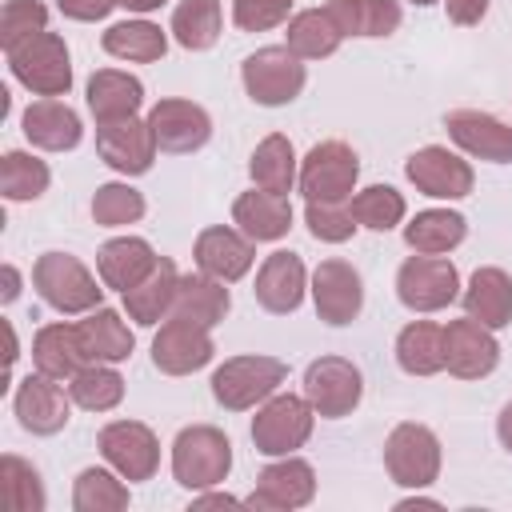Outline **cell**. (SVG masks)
<instances>
[{"label":"cell","mask_w":512,"mask_h":512,"mask_svg":"<svg viewBox=\"0 0 512 512\" xmlns=\"http://www.w3.org/2000/svg\"><path fill=\"white\" fill-rule=\"evenodd\" d=\"M284 380V364L268 360V356H240L228 360L224 368H216L212 376V392L224 408H248L252 400L268 396L276 384Z\"/></svg>","instance_id":"6da1fadb"},{"label":"cell","mask_w":512,"mask_h":512,"mask_svg":"<svg viewBox=\"0 0 512 512\" xmlns=\"http://www.w3.org/2000/svg\"><path fill=\"white\" fill-rule=\"evenodd\" d=\"M232 464L228 440L212 428H188L176 440V480L184 488H208L216 480H224Z\"/></svg>","instance_id":"7a4b0ae2"},{"label":"cell","mask_w":512,"mask_h":512,"mask_svg":"<svg viewBox=\"0 0 512 512\" xmlns=\"http://www.w3.org/2000/svg\"><path fill=\"white\" fill-rule=\"evenodd\" d=\"M244 84L256 104H284L300 92L304 68L288 56V48H264L244 60Z\"/></svg>","instance_id":"3957f363"},{"label":"cell","mask_w":512,"mask_h":512,"mask_svg":"<svg viewBox=\"0 0 512 512\" xmlns=\"http://www.w3.org/2000/svg\"><path fill=\"white\" fill-rule=\"evenodd\" d=\"M352 180H356V156L344 144H316L308 152V164H304V192H308V200L336 204V200L348 196Z\"/></svg>","instance_id":"277c9868"},{"label":"cell","mask_w":512,"mask_h":512,"mask_svg":"<svg viewBox=\"0 0 512 512\" xmlns=\"http://www.w3.org/2000/svg\"><path fill=\"white\" fill-rule=\"evenodd\" d=\"M308 428H312V416H308L304 400H296V396H280V400H272V404L256 416V424H252V440H256L260 452L280 456V452H292L296 444H304Z\"/></svg>","instance_id":"5b68a950"},{"label":"cell","mask_w":512,"mask_h":512,"mask_svg":"<svg viewBox=\"0 0 512 512\" xmlns=\"http://www.w3.org/2000/svg\"><path fill=\"white\" fill-rule=\"evenodd\" d=\"M456 296V268L440 256H416L400 268V300L408 308H440Z\"/></svg>","instance_id":"8992f818"},{"label":"cell","mask_w":512,"mask_h":512,"mask_svg":"<svg viewBox=\"0 0 512 512\" xmlns=\"http://www.w3.org/2000/svg\"><path fill=\"white\" fill-rule=\"evenodd\" d=\"M152 140L168 152H188V148H200L208 140V116L204 108L188 104V100H164L152 108Z\"/></svg>","instance_id":"52a82bcc"},{"label":"cell","mask_w":512,"mask_h":512,"mask_svg":"<svg viewBox=\"0 0 512 512\" xmlns=\"http://www.w3.org/2000/svg\"><path fill=\"white\" fill-rule=\"evenodd\" d=\"M308 396L324 416H344L360 400V372L344 360H316L308 368Z\"/></svg>","instance_id":"ba28073f"},{"label":"cell","mask_w":512,"mask_h":512,"mask_svg":"<svg viewBox=\"0 0 512 512\" xmlns=\"http://www.w3.org/2000/svg\"><path fill=\"white\" fill-rule=\"evenodd\" d=\"M304 296V264L296 252H272L256 280V300L272 312H292Z\"/></svg>","instance_id":"9c48e42d"},{"label":"cell","mask_w":512,"mask_h":512,"mask_svg":"<svg viewBox=\"0 0 512 512\" xmlns=\"http://www.w3.org/2000/svg\"><path fill=\"white\" fill-rule=\"evenodd\" d=\"M100 448L128 480H144L156 468V444H152L144 424H112V428H104Z\"/></svg>","instance_id":"30bf717a"},{"label":"cell","mask_w":512,"mask_h":512,"mask_svg":"<svg viewBox=\"0 0 512 512\" xmlns=\"http://www.w3.org/2000/svg\"><path fill=\"white\" fill-rule=\"evenodd\" d=\"M444 364L456 368L460 376H480L496 364V344L480 328V320H460L444 328Z\"/></svg>","instance_id":"8fae6325"},{"label":"cell","mask_w":512,"mask_h":512,"mask_svg":"<svg viewBox=\"0 0 512 512\" xmlns=\"http://www.w3.org/2000/svg\"><path fill=\"white\" fill-rule=\"evenodd\" d=\"M152 128L144 132L140 124H132V116H124V120H108L104 128H100V152H104V160L112 164V168H120V172H144L148 164H152Z\"/></svg>","instance_id":"7c38bea8"},{"label":"cell","mask_w":512,"mask_h":512,"mask_svg":"<svg viewBox=\"0 0 512 512\" xmlns=\"http://www.w3.org/2000/svg\"><path fill=\"white\" fill-rule=\"evenodd\" d=\"M316 308L328 324H348L360 312V276L348 264L328 260L316 272Z\"/></svg>","instance_id":"4fadbf2b"},{"label":"cell","mask_w":512,"mask_h":512,"mask_svg":"<svg viewBox=\"0 0 512 512\" xmlns=\"http://www.w3.org/2000/svg\"><path fill=\"white\" fill-rule=\"evenodd\" d=\"M192 324H196V320L176 316V324H168V328L156 336L152 356H156L160 368H168V372H188V368H200V364L212 356L208 336H204L200 328H192Z\"/></svg>","instance_id":"5bb4252c"},{"label":"cell","mask_w":512,"mask_h":512,"mask_svg":"<svg viewBox=\"0 0 512 512\" xmlns=\"http://www.w3.org/2000/svg\"><path fill=\"white\" fill-rule=\"evenodd\" d=\"M408 176H412L428 196H464L468 184H472L468 168H464L456 156L440 152V148H424L420 156H412V160H408Z\"/></svg>","instance_id":"9a60e30c"},{"label":"cell","mask_w":512,"mask_h":512,"mask_svg":"<svg viewBox=\"0 0 512 512\" xmlns=\"http://www.w3.org/2000/svg\"><path fill=\"white\" fill-rule=\"evenodd\" d=\"M64 260H68V256L48 252V260L36 268L40 292H44L56 308H84V304L100 300V288H92V280H88V272H84L80 264H72V272H68V280H64Z\"/></svg>","instance_id":"2e32d148"},{"label":"cell","mask_w":512,"mask_h":512,"mask_svg":"<svg viewBox=\"0 0 512 512\" xmlns=\"http://www.w3.org/2000/svg\"><path fill=\"white\" fill-rule=\"evenodd\" d=\"M236 220L244 224L248 236L256 240H276L288 232L292 224V208L284 200V192H248L244 200H236Z\"/></svg>","instance_id":"e0dca14e"},{"label":"cell","mask_w":512,"mask_h":512,"mask_svg":"<svg viewBox=\"0 0 512 512\" xmlns=\"http://www.w3.org/2000/svg\"><path fill=\"white\" fill-rule=\"evenodd\" d=\"M448 128L468 152H480L488 160H512V128H504L500 120L480 116V112H456Z\"/></svg>","instance_id":"ac0fdd59"},{"label":"cell","mask_w":512,"mask_h":512,"mask_svg":"<svg viewBox=\"0 0 512 512\" xmlns=\"http://www.w3.org/2000/svg\"><path fill=\"white\" fill-rule=\"evenodd\" d=\"M196 260H200L204 272H212V276H220V280H236V276L248 272L252 248H248L240 236H232L228 228H208V232L200 236V244H196Z\"/></svg>","instance_id":"d6986e66"},{"label":"cell","mask_w":512,"mask_h":512,"mask_svg":"<svg viewBox=\"0 0 512 512\" xmlns=\"http://www.w3.org/2000/svg\"><path fill=\"white\" fill-rule=\"evenodd\" d=\"M328 16L336 20L340 32H356V36H384L400 20L392 0H332Z\"/></svg>","instance_id":"ffe728a7"},{"label":"cell","mask_w":512,"mask_h":512,"mask_svg":"<svg viewBox=\"0 0 512 512\" xmlns=\"http://www.w3.org/2000/svg\"><path fill=\"white\" fill-rule=\"evenodd\" d=\"M468 312L480 316V324L500 328L512 316V284L504 280V272L484 268L472 276V292H468Z\"/></svg>","instance_id":"44dd1931"},{"label":"cell","mask_w":512,"mask_h":512,"mask_svg":"<svg viewBox=\"0 0 512 512\" xmlns=\"http://www.w3.org/2000/svg\"><path fill=\"white\" fill-rule=\"evenodd\" d=\"M20 420H24V428H32V432H52V428H60L64 420H68V404H64V396H60V388L56 384H48V380H24V392H20Z\"/></svg>","instance_id":"7402d4cb"},{"label":"cell","mask_w":512,"mask_h":512,"mask_svg":"<svg viewBox=\"0 0 512 512\" xmlns=\"http://www.w3.org/2000/svg\"><path fill=\"white\" fill-rule=\"evenodd\" d=\"M312 496V468L300 464V460H288V464H276L260 476V488L252 496V504H304Z\"/></svg>","instance_id":"603a6c76"},{"label":"cell","mask_w":512,"mask_h":512,"mask_svg":"<svg viewBox=\"0 0 512 512\" xmlns=\"http://www.w3.org/2000/svg\"><path fill=\"white\" fill-rule=\"evenodd\" d=\"M24 132H28L36 144H48V148H72V144L80 140V120H76L64 104L44 100V104L28 108Z\"/></svg>","instance_id":"cb8c5ba5"},{"label":"cell","mask_w":512,"mask_h":512,"mask_svg":"<svg viewBox=\"0 0 512 512\" xmlns=\"http://www.w3.org/2000/svg\"><path fill=\"white\" fill-rule=\"evenodd\" d=\"M88 104L100 120H124L132 116V108L140 104V84L132 76H116V72H100L88 84Z\"/></svg>","instance_id":"d4e9b609"},{"label":"cell","mask_w":512,"mask_h":512,"mask_svg":"<svg viewBox=\"0 0 512 512\" xmlns=\"http://www.w3.org/2000/svg\"><path fill=\"white\" fill-rule=\"evenodd\" d=\"M144 268H152V248L144 240H112L100 252V276L116 288H132Z\"/></svg>","instance_id":"484cf974"},{"label":"cell","mask_w":512,"mask_h":512,"mask_svg":"<svg viewBox=\"0 0 512 512\" xmlns=\"http://www.w3.org/2000/svg\"><path fill=\"white\" fill-rule=\"evenodd\" d=\"M400 364L408 372H436L444 364V328L436 324H412L400 332Z\"/></svg>","instance_id":"4316f807"},{"label":"cell","mask_w":512,"mask_h":512,"mask_svg":"<svg viewBox=\"0 0 512 512\" xmlns=\"http://www.w3.org/2000/svg\"><path fill=\"white\" fill-rule=\"evenodd\" d=\"M172 28H176V40L184 48H208L216 40V32H220V8H216V0H184L176 8Z\"/></svg>","instance_id":"83f0119b"},{"label":"cell","mask_w":512,"mask_h":512,"mask_svg":"<svg viewBox=\"0 0 512 512\" xmlns=\"http://www.w3.org/2000/svg\"><path fill=\"white\" fill-rule=\"evenodd\" d=\"M80 348L92 352V356H104V360H124L132 352V332L120 324L116 312H100L92 316L84 328H80Z\"/></svg>","instance_id":"f1b7e54d"},{"label":"cell","mask_w":512,"mask_h":512,"mask_svg":"<svg viewBox=\"0 0 512 512\" xmlns=\"http://www.w3.org/2000/svg\"><path fill=\"white\" fill-rule=\"evenodd\" d=\"M176 300H180L184 316L196 320V324H204V328L216 324V320L228 312V292L216 288L212 280H200V276H188V280L176 288Z\"/></svg>","instance_id":"f546056e"},{"label":"cell","mask_w":512,"mask_h":512,"mask_svg":"<svg viewBox=\"0 0 512 512\" xmlns=\"http://www.w3.org/2000/svg\"><path fill=\"white\" fill-rule=\"evenodd\" d=\"M460 236H464V216H456V212H424L408 228V244L420 252H444Z\"/></svg>","instance_id":"4dcf8cb0"},{"label":"cell","mask_w":512,"mask_h":512,"mask_svg":"<svg viewBox=\"0 0 512 512\" xmlns=\"http://www.w3.org/2000/svg\"><path fill=\"white\" fill-rule=\"evenodd\" d=\"M288 32H292L288 44H292L296 52H304V56H328V52L340 44V28L332 24L328 12H324V16H320V12H300Z\"/></svg>","instance_id":"1f68e13d"},{"label":"cell","mask_w":512,"mask_h":512,"mask_svg":"<svg viewBox=\"0 0 512 512\" xmlns=\"http://www.w3.org/2000/svg\"><path fill=\"white\" fill-rule=\"evenodd\" d=\"M104 48L116 56H136V60H152L164 52V36L156 24H116L104 36Z\"/></svg>","instance_id":"d6a6232c"},{"label":"cell","mask_w":512,"mask_h":512,"mask_svg":"<svg viewBox=\"0 0 512 512\" xmlns=\"http://www.w3.org/2000/svg\"><path fill=\"white\" fill-rule=\"evenodd\" d=\"M252 176H256L268 192H288V184H292V144H284L280 136H272V140L252 156Z\"/></svg>","instance_id":"836d02e7"},{"label":"cell","mask_w":512,"mask_h":512,"mask_svg":"<svg viewBox=\"0 0 512 512\" xmlns=\"http://www.w3.org/2000/svg\"><path fill=\"white\" fill-rule=\"evenodd\" d=\"M404 212V204H400V196L392 192V188H368L356 204H352V216L356 220H364L368 228H392V220Z\"/></svg>","instance_id":"e575fe53"},{"label":"cell","mask_w":512,"mask_h":512,"mask_svg":"<svg viewBox=\"0 0 512 512\" xmlns=\"http://www.w3.org/2000/svg\"><path fill=\"white\" fill-rule=\"evenodd\" d=\"M92 212H96L104 224H124V220H136V216L144 212V200H140L132 188L108 184V188H100V196H96Z\"/></svg>","instance_id":"d590c367"},{"label":"cell","mask_w":512,"mask_h":512,"mask_svg":"<svg viewBox=\"0 0 512 512\" xmlns=\"http://www.w3.org/2000/svg\"><path fill=\"white\" fill-rule=\"evenodd\" d=\"M72 392H76V400H80L84 408H108V404L120 400V376L108 372V368H96V372L76 376Z\"/></svg>","instance_id":"8d00e7d4"},{"label":"cell","mask_w":512,"mask_h":512,"mask_svg":"<svg viewBox=\"0 0 512 512\" xmlns=\"http://www.w3.org/2000/svg\"><path fill=\"white\" fill-rule=\"evenodd\" d=\"M292 0H236V24L256 32V28H268V24H280L288 16Z\"/></svg>","instance_id":"74e56055"},{"label":"cell","mask_w":512,"mask_h":512,"mask_svg":"<svg viewBox=\"0 0 512 512\" xmlns=\"http://www.w3.org/2000/svg\"><path fill=\"white\" fill-rule=\"evenodd\" d=\"M308 224L324 240H344L352 232V212H332V204H308Z\"/></svg>","instance_id":"f35d334b"},{"label":"cell","mask_w":512,"mask_h":512,"mask_svg":"<svg viewBox=\"0 0 512 512\" xmlns=\"http://www.w3.org/2000/svg\"><path fill=\"white\" fill-rule=\"evenodd\" d=\"M112 4H120V0H60V8H64L68 16H80V20H96V16H104Z\"/></svg>","instance_id":"ab89813d"},{"label":"cell","mask_w":512,"mask_h":512,"mask_svg":"<svg viewBox=\"0 0 512 512\" xmlns=\"http://www.w3.org/2000/svg\"><path fill=\"white\" fill-rule=\"evenodd\" d=\"M484 4H488V0H448L452 20H460V24H472L476 16H484Z\"/></svg>","instance_id":"60d3db41"},{"label":"cell","mask_w":512,"mask_h":512,"mask_svg":"<svg viewBox=\"0 0 512 512\" xmlns=\"http://www.w3.org/2000/svg\"><path fill=\"white\" fill-rule=\"evenodd\" d=\"M500 440L508 444V452H512V404L504 408V416H500Z\"/></svg>","instance_id":"b9f144b4"},{"label":"cell","mask_w":512,"mask_h":512,"mask_svg":"<svg viewBox=\"0 0 512 512\" xmlns=\"http://www.w3.org/2000/svg\"><path fill=\"white\" fill-rule=\"evenodd\" d=\"M120 4H128V8H156L160 0H120Z\"/></svg>","instance_id":"7bdbcfd3"},{"label":"cell","mask_w":512,"mask_h":512,"mask_svg":"<svg viewBox=\"0 0 512 512\" xmlns=\"http://www.w3.org/2000/svg\"><path fill=\"white\" fill-rule=\"evenodd\" d=\"M416 4H432V0H416Z\"/></svg>","instance_id":"ee69618b"}]
</instances>
